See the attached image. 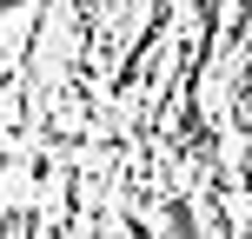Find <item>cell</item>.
I'll return each mask as SVG.
<instances>
[{
  "instance_id": "obj_1",
  "label": "cell",
  "mask_w": 252,
  "mask_h": 239,
  "mask_svg": "<svg viewBox=\"0 0 252 239\" xmlns=\"http://www.w3.org/2000/svg\"><path fill=\"white\" fill-rule=\"evenodd\" d=\"M166 239H199V226H192V206H186V200H166Z\"/></svg>"
}]
</instances>
